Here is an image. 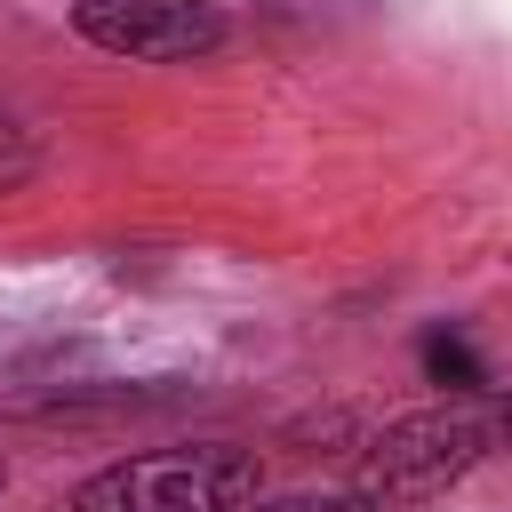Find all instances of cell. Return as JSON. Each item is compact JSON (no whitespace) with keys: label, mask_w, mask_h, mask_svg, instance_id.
I'll use <instances>...</instances> for the list:
<instances>
[{"label":"cell","mask_w":512,"mask_h":512,"mask_svg":"<svg viewBox=\"0 0 512 512\" xmlns=\"http://www.w3.org/2000/svg\"><path fill=\"white\" fill-rule=\"evenodd\" d=\"M504 440H512V400H504V392H456V400H432V408L392 416V424L360 448L352 488L392 512L400 496H432V488L464 480V472L488 464Z\"/></svg>","instance_id":"cell-1"},{"label":"cell","mask_w":512,"mask_h":512,"mask_svg":"<svg viewBox=\"0 0 512 512\" xmlns=\"http://www.w3.org/2000/svg\"><path fill=\"white\" fill-rule=\"evenodd\" d=\"M256 496H264V464L232 440H200L88 472L72 488V512H240Z\"/></svg>","instance_id":"cell-2"},{"label":"cell","mask_w":512,"mask_h":512,"mask_svg":"<svg viewBox=\"0 0 512 512\" xmlns=\"http://www.w3.org/2000/svg\"><path fill=\"white\" fill-rule=\"evenodd\" d=\"M0 488H8V464H0Z\"/></svg>","instance_id":"cell-6"},{"label":"cell","mask_w":512,"mask_h":512,"mask_svg":"<svg viewBox=\"0 0 512 512\" xmlns=\"http://www.w3.org/2000/svg\"><path fill=\"white\" fill-rule=\"evenodd\" d=\"M240 512H384V504L360 496V488H304V496H256Z\"/></svg>","instance_id":"cell-4"},{"label":"cell","mask_w":512,"mask_h":512,"mask_svg":"<svg viewBox=\"0 0 512 512\" xmlns=\"http://www.w3.org/2000/svg\"><path fill=\"white\" fill-rule=\"evenodd\" d=\"M72 32L128 64H192L224 48L216 0H72Z\"/></svg>","instance_id":"cell-3"},{"label":"cell","mask_w":512,"mask_h":512,"mask_svg":"<svg viewBox=\"0 0 512 512\" xmlns=\"http://www.w3.org/2000/svg\"><path fill=\"white\" fill-rule=\"evenodd\" d=\"M32 168H40V144H32V128L0 112V192H16Z\"/></svg>","instance_id":"cell-5"}]
</instances>
